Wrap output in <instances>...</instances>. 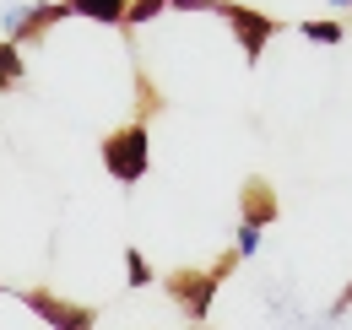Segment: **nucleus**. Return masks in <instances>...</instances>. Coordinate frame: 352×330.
Wrapping results in <instances>:
<instances>
[{
	"label": "nucleus",
	"instance_id": "f257e3e1",
	"mask_svg": "<svg viewBox=\"0 0 352 330\" xmlns=\"http://www.w3.org/2000/svg\"><path fill=\"white\" fill-rule=\"evenodd\" d=\"M146 168H152V135H146V114H135L114 135H103V173L131 190L146 179Z\"/></svg>",
	"mask_w": 352,
	"mask_h": 330
},
{
	"label": "nucleus",
	"instance_id": "f03ea898",
	"mask_svg": "<svg viewBox=\"0 0 352 330\" xmlns=\"http://www.w3.org/2000/svg\"><path fill=\"white\" fill-rule=\"evenodd\" d=\"M233 260H239V254L228 249V254H217L212 271H174V276L163 282V292L174 298L195 325H206V320H212V303H217V292H222V276L233 271Z\"/></svg>",
	"mask_w": 352,
	"mask_h": 330
},
{
	"label": "nucleus",
	"instance_id": "7ed1b4c3",
	"mask_svg": "<svg viewBox=\"0 0 352 330\" xmlns=\"http://www.w3.org/2000/svg\"><path fill=\"white\" fill-rule=\"evenodd\" d=\"M0 292L16 298V303L49 330H92L98 325V309H92V303H71V298H60V292H49V287H6V282H0Z\"/></svg>",
	"mask_w": 352,
	"mask_h": 330
},
{
	"label": "nucleus",
	"instance_id": "20e7f679",
	"mask_svg": "<svg viewBox=\"0 0 352 330\" xmlns=\"http://www.w3.org/2000/svg\"><path fill=\"white\" fill-rule=\"evenodd\" d=\"M54 22H65V0H6L0 6V38L16 49L44 43Z\"/></svg>",
	"mask_w": 352,
	"mask_h": 330
},
{
	"label": "nucleus",
	"instance_id": "39448f33",
	"mask_svg": "<svg viewBox=\"0 0 352 330\" xmlns=\"http://www.w3.org/2000/svg\"><path fill=\"white\" fill-rule=\"evenodd\" d=\"M217 16L228 22V33L239 38V49H244V60L255 65L265 54V43L276 38V16H265V11H255V6H239V0H217Z\"/></svg>",
	"mask_w": 352,
	"mask_h": 330
},
{
	"label": "nucleus",
	"instance_id": "423d86ee",
	"mask_svg": "<svg viewBox=\"0 0 352 330\" xmlns=\"http://www.w3.org/2000/svg\"><path fill=\"white\" fill-rule=\"evenodd\" d=\"M239 222L244 228H271L276 222V190L265 179H244V195H239Z\"/></svg>",
	"mask_w": 352,
	"mask_h": 330
},
{
	"label": "nucleus",
	"instance_id": "0eeeda50",
	"mask_svg": "<svg viewBox=\"0 0 352 330\" xmlns=\"http://www.w3.org/2000/svg\"><path fill=\"white\" fill-rule=\"evenodd\" d=\"M131 0H65V16L76 22H98V28H125Z\"/></svg>",
	"mask_w": 352,
	"mask_h": 330
},
{
	"label": "nucleus",
	"instance_id": "6e6552de",
	"mask_svg": "<svg viewBox=\"0 0 352 330\" xmlns=\"http://www.w3.org/2000/svg\"><path fill=\"white\" fill-rule=\"evenodd\" d=\"M22 76H28V60H22V49L0 38V92H11Z\"/></svg>",
	"mask_w": 352,
	"mask_h": 330
},
{
	"label": "nucleus",
	"instance_id": "1a4fd4ad",
	"mask_svg": "<svg viewBox=\"0 0 352 330\" xmlns=\"http://www.w3.org/2000/svg\"><path fill=\"white\" fill-rule=\"evenodd\" d=\"M298 33H304L309 43H325V49H336V43L347 38V28H342V22H298Z\"/></svg>",
	"mask_w": 352,
	"mask_h": 330
},
{
	"label": "nucleus",
	"instance_id": "9d476101",
	"mask_svg": "<svg viewBox=\"0 0 352 330\" xmlns=\"http://www.w3.org/2000/svg\"><path fill=\"white\" fill-rule=\"evenodd\" d=\"M125 282H131V287H152V260H146L135 244L125 249Z\"/></svg>",
	"mask_w": 352,
	"mask_h": 330
},
{
	"label": "nucleus",
	"instance_id": "9b49d317",
	"mask_svg": "<svg viewBox=\"0 0 352 330\" xmlns=\"http://www.w3.org/2000/svg\"><path fill=\"white\" fill-rule=\"evenodd\" d=\"M168 11V0H131V11H125V28H146V22H157Z\"/></svg>",
	"mask_w": 352,
	"mask_h": 330
},
{
	"label": "nucleus",
	"instance_id": "f8f14e48",
	"mask_svg": "<svg viewBox=\"0 0 352 330\" xmlns=\"http://www.w3.org/2000/svg\"><path fill=\"white\" fill-rule=\"evenodd\" d=\"M233 254H239V260H255V254H261V228H244V222H239V233H233Z\"/></svg>",
	"mask_w": 352,
	"mask_h": 330
},
{
	"label": "nucleus",
	"instance_id": "ddd939ff",
	"mask_svg": "<svg viewBox=\"0 0 352 330\" xmlns=\"http://www.w3.org/2000/svg\"><path fill=\"white\" fill-rule=\"evenodd\" d=\"M168 11H184V16H217V0H168Z\"/></svg>",
	"mask_w": 352,
	"mask_h": 330
},
{
	"label": "nucleus",
	"instance_id": "4468645a",
	"mask_svg": "<svg viewBox=\"0 0 352 330\" xmlns=\"http://www.w3.org/2000/svg\"><path fill=\"white\" fill-rule=\"evenodd\" d=\"M347 309H352V282H347V287H342V298L331 303V314H347Z\"/></svg>",
	"mask_w": 352,
	"mask_h": 330
},
{
	"label": "nucleus",
	"instance_id": "2eb2a0df",
	"mask_svg": "<svg viewBox=\"0 0 352 330\" xmlns=\"http://www.w3.org/2000/svg\"><path fill=\"white\" fill-rule=\"evenodd\" d=\"M331 6H336V11H352V0H331Z\"/></svg>",
	"mask_w": 352,
	"mask_h": 330
},
{
	"label": "nucleus",
	"instance_id": "dca6fc26",
	"mask_svg": "<svg viewBox=\"0 0 352 330\" xmlns=\"http://www.w3.org/2000/svg\"><path fill=\"white\" fill-rule=\"evenodd\" d=\"M190 330H217V325H190Z\"/></svg>",
	"mask_w": 352,
	"mask_h": 330
}]
</instances>
